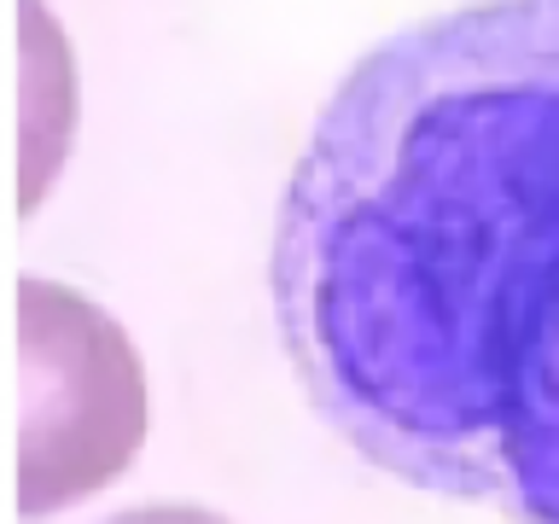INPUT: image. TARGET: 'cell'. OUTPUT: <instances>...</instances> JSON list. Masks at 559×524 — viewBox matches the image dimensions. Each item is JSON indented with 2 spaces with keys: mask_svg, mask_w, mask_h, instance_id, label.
Listing matches in <instances>:
<instances>
[{
  "mask_svg": "<svg viewBox=\"0 0 559 524\" xmlns=\"http://www.w3.org/2000/svg\"><path fill=\"white\" fill-rule=\"evenodd\" d=\"M17 513H64L129 472L146 437V373L99 303L29 274L17 286Z\"/></svg>",
  "mask_w": 559,
  "mask_h": 524,
  "instance_id": "7a4b0ae2",
  "label": "cell"
},
{
  "mask_svg": "<svg viewBox=\"0 0 559 524\" xmlns=\"http://www.w3.org/2000/svg\"><path fill=\"white\" fill-rule=\"evenodd\" d=\"M105 524H234L210 507H181V501H157V507H129V513H111Z\"/></svg>",
  "mask_w": 559,
  "mask_h": 524,
  "instance_id": "3957f363",
  "label": "cell"
},
{
  "mask_svg": "<svg viewBox=\"0 0 559 524\" xmlns=\"http://www.w3.org/2000/svg\"><path fill=\"white\" fill-rule=\"evenodd\" d=\"M269 309L356 461L559 524V0H466L344 70L280 192Z\"/></svg>",
  "mask_w": 559,
  "mask_h": 524,
  "instance_id": "6da1fadb",
  "label": "cell"
}]
</instances>
